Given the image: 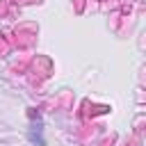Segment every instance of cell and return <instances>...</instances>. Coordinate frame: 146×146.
Masks as SVG:
<instances>
[{
	"label": "cell",
	"mask_w": 146,
	"mask_h": 146,
	"mask_svg": "<svg viewBox=\"0 0 146 146\" xmlns=\"http://www.w3.org/2000/svg\"><path fill=\"white\" fill-rule=\"evenodd\" d=\"M27 135H30V141H32L34 146H46V139H43V123H41V119L32 121Z\"/></svg>",
	"instance_id": "6da1fadb"
}]
</instances>
